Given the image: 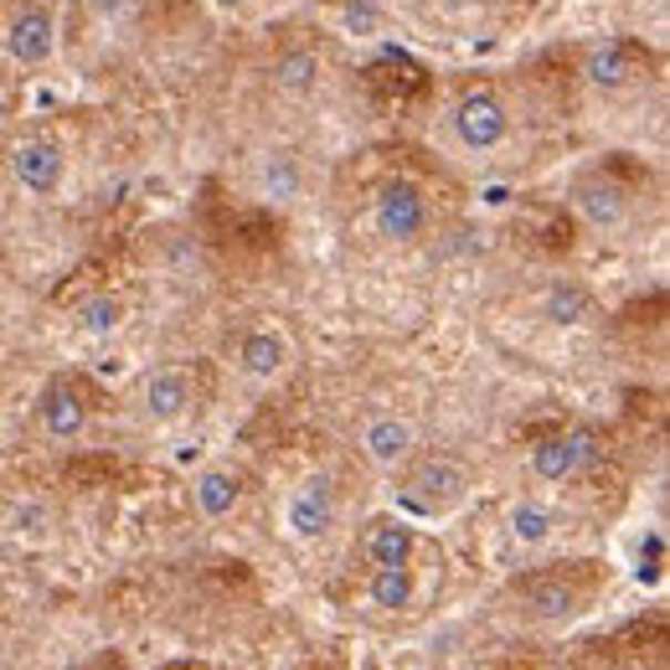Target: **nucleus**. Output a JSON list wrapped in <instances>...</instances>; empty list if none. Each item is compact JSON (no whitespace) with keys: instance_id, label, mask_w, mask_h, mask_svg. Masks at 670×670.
<instances>
[{"instance_id":"7ed1b4c3","label":"nucleus","mask_w":670,"mask_h":670,"mask_svg":"<svg viewBox=\"0 0 670 670\" xmlns=\"http://www.w3.org/2000/svg\"><path fill=\"white\" fill-rule=\"evenodd\" d=\"M377 227L392 243H418L429 233V202H423V192H418L413 181H388L382 186V196H377Z\"/></svg>"},{"instance_id":"aec40b11","label":"nucleus","mask_w":670,"mask_h":670,"mask_svg":"<svg viewBox=\"0 0 670 670\" xmlns=\"http://www.w3.org/2000/svg\"><path fill=\"white\" fill-rule=\"evenodd\" d=\"M511 536H516L522 547H542V542L552 536V511L547 506H532V501H526V506H516V511H511Z\"/></svg>"},{"instance_id":"b1692460","label":"nucleus","mask_w":670,"mask_h":670,"mask_svg":"<svg viewBox=\"0 0 670 670\" xmlns=\"http://www.w3.org/2000/svg\"><path fill=\"white\" fill-rule=\"evenodd\" d=\"M83 6H89V11L99 16V21H109V16H120L124 6H130V0H83Z\"/></svg>"},{"instance_id":"4be33fe9","label":"nucleus","mask_w":670,"mask_h":670,"mask_svg":"<svg viewBox=\"0 0 670 670\" xmlns=\"http://www.w3.org/2000/svg\"><path fill=\"white\" fill-rule=\"evenodd\" d=\"M264 186H268V196L289 202V196L299 192V165L289 161V155H274V161L264 165Z\"/></svg>"},{"instance_id":"412c9836","label":"nucleus","mask_w":670,"mask_h":670,"mask_svg":"<svg viewBox=\"0 0 670 670\" xmlns=\"http://www.w3.org/2000/svg\"><path fill=\"white\" fill-rule=\"evenodd\" d=\"M78 320L93 330V336H109V330L124 320V305L114 295H93V299H83V310H78Z\"/></svg>"},{"instance_id":"dca6fc26","label":"nucleus","mask_w":670,"mask_h":670,"mask_svg":"<svg viewBox=\"0 0 670 670\" xmlns=\"http://www.w3.org/2000/svg\"><path fill=\"white\" fill-rule=\"evenodd\" d=\"M372 604L377 609H388V614H402L408 604H413V563H402V567H372Z\"/></svg>"},{"instance_id":"f257e3e1","label":"nucleus","mask_w":670,"mask_h":670,"mask_svg":"<svg viewBox=\"0 0 670 670\" xmlns=\"http://www.w3.org/2000/svg\"><path fill=\"white\" fill-rule=\"evenodd\" d=\"M402 464H408V475H402L398 501L408 511H418V516H444V511H454L470 495V475L454 460H444V454H429V460L408 454Z\"/></svg>"},{"instance_id":"a211bd4d","label":"nucleus","mask_w":670,"mask_h":670,"mask_svg":"<svg viewBox=\"0 0 670 670\" xmlns=\"http://www.w3.org/2000/svg\"><path fill=\"white\" fill-rule=\"evenodd\" d=\"M594 315V295L583 289V284L563 279V284H552L547 289V320L552 326H583Z\"/></svg>"},{"instance_id":"39448f33","label":"nucleus","mask_w":670,"mask_h":670,"mask_svg":"<svg viewBox=\"0 0 670 670\" xmlns=\"http://www.w3.org/2000/svg\"><path fill=\"white\" fill-rule=\"evenodd\" d=\"M516 598L526 604L532 619H547V625L573 619V614L583 609V588L567 578V573H532V578L516 583Z\"/></svg>"},{"instance_id":"4468645a","label":"nucleus","mask_w":670,"mask_h":670,"mask_svg":"<svg viewBox=\"0 0 670 670\" xmlns=\"http://www.w3.org/2000/svg\"><path fill=\"white\" fill-rule=\"evenodd\" d=\"M238 367L258 382H274V377L289 367V341H284L279 330H248L238 346Z\"/></svg>"},{"instance_id":"f3484780","label":"nucleus","mask_w":670,"mask_h":670,"mask_svg":"<svg viewBox=\"0 0 670 670\" xmlns=\"http://www.w3.org/2000/svg\"><path fill=\"white\" fill-rule=\"evenodd\" d=\"M238 495H243V485L233 470H207V475L196 480V506H202V516H212V522H217V516H233Z\"/></svg>"},{"instance_id":"9b49d317","label":"nucleus","mask_w":670,"mask_h":670,"mask_svg":"<svg viewBox=\"0 0 670 670\" xmlns=\"http://www.w3.org/2000/svg\"><path fill=\"white\" fill-rule=\"evenodd\" d=\"M573 202H578V212L594 227H625V217H629V192L619 181L604 176V171L583 176L578 186H573Z\"/></svg>"},{"instance_id":"5701e85b","label":"nucleus","mask_w":670,"mask_h":670,"mask_svg":"<svg viewBox=\"0 0 670 670\" xmlns=\"http://www.w3.org/2000/svg\"><path fill=\"white\" fill-rule=\"evenodd\" d=\"M346 27L357 31V37H367V31H377V11L367 0H351V6H346Z\"/></svg>"},{"instance_id":"2eb2a0df","label":"nucleus","mask_w":670,"mask_h":670,"mask_svg":"<svg viewBox=\"0 0 670 670\" xmlns=\"http://www.w3.org/2000/svg\"><path fill=\"white\" fill-rule=\"evenodd\" d=\"M413 547H418L413 526L392 522V516L372 522V532H367V557H372V567H402V563H413Z\"/></svg>"},{"instance_id":"393cba45","label":"nucleus","mask_w":670,"mask_h":670,"mask_svg":"<svg viewBox=\"0 0 670 670\" xmlns=\"http://www.w3.org/2000/svg\"><path fill=\"white\" fill-rule=\"evenodd\" d=\"M0 320H6V305H0Z\"/></svg>"},{"instance_id":"6ab92c4d","label":"nucleus","mask_w":670,"mask_h":670,"mask_svg":"<svg viewBox=\"0 0 670 670\" xmlns=\"http://www.w3.org/2000/svg\"><path fill=\"white\" fill-rule=\"evenodd\" d=\"M274 83H279L284 93H315V83H320V58H315L310 47L284 52V58L274 62Z\"/></svg>"},{"instance_id":"f03ea898","label":"nucleus","mask_w":670,"mask_h":670,"mask_svg":"<svg viewBox=\"0 0 670 670\" xmlns=\"http://www.w3.org/2000/svg\"><path fill=\"white\" fill-rule=\"evenodd\" d=\"M650 68H656V58H650L640 42H625V37H619V42L594 47V58L583 62L588 83H594V89H604V93L635 89V83H645V78H650Z\"/></svg>"},{"instance_id":"9d476101","label":"nucleus","mask_w":670,"mask_h":670,"mask_svg":"<svg viewBox=\"0 0 670 670\" xmlns=\"http://www.w3.org/2000/svg\"><path fill=\"white\" fill-rule=\"evenodd\" d=\"M140 413L150 423H176V418H186L192 413V377L176 372V367L150 372L145 388H140Z\"/></svg>"},{"instance_id":"1a4fd4ad","label":"nucleus","mask_w":670,"mask_h":670,"mask_svg":"<svg viewBox=\"0 0 670 670\" xmlns=\"http://www.w3.org/2000/svg\"><path fill=\"white\" fill-rule=\"evenodd\" d=\"M336 526V485H330L326 475L305 480L295 491V501H289V532L299 536V542H320V536Z\"/></svg>"},{"instance_id":"ddd939ff","label":"nucleus","mask_w":670,"mask_h":670,"mask_svg":"<svg viewBox=\"0 0 670 670\" xmlns=\"http://www.w3.org/2000/svg\"><path fill=\"white\" fill-rule=\"evenodd\" d=\"M361 449H367L372 464L398 470V464L413 454V423H408V418H372V423L361 429Z\"/></svg>"},{"instance_id":"0eeeda50","label":"nucleus","mask_w":670,"mask_h":670,"mask_svg":"<svg viewBox=\"0 0 670 670\" xmlns=\"http://www.w3.org/2000/svg\"><path fill=\"white\" fill-rule=\"evenodd\" d=\"M6 47H11V58L21 68H42L58 52V21H52V11H42V6L16 11L11 27H6Z\"/></svg>"},{"instance_id":"423d86ee","label":"nucleus","mask_w":670,"mask_h":670,"mask_svg":"<svg viewBox=\"0 0 670 670\" xmlns=\"http://www.w3.org/2000/svg\"><path fill=\"white\" fill-rule=\"evenodd\" d=\"M588 460H594V439H588V433H547V439L532 444V470H536V480H547V485L573 480Z\"/></svg>"},{"instance_id":"20e7f679","label":"nucleus","mask_w":670,"mask_h":670,"mask_svg":"<svg viewBox=\"0 0 670 670\" xmlns=\"http://www.w3.org/2000/svg\"><path fill=\"white\" fill-rule=\"evenodd\" d=\"M454 134H460V145H470V150H495L511 134L506 104H501L495 93H485V89L464 93L460 109H454Z\"/></svg>"},{"instance_id":"f8f14e48","label":"nucleus","mask_w":670,"mask_h":670,"mask_svg":"<svg viewBox=\"0 0 670 670\" xmlns=\"http://www.w3.org/2000/svg\"><path fill=\"white\" fill-rule=\"evenodd\" d=\"M62 171H68V161H62V150L52 140H27V145L16 150V181L27 192L52 196L62 186Z\"/></svg>"},{"instance_id":"6e6552de","label":"nucleus","mask_w":670,"mask_h":670,"mask_svg":"<svg viewBox=\"0 0 670 670\" xmlns=\"http://www.w3.org/2000/svg\"><path fill=\"white\" fill-rule=\"evenodd\" d=\"M37 413H42V429L52 433V439H78L83 423H89V392H83V382H73V377H58V382H47Z\"/></svg>"}]
</instances>
